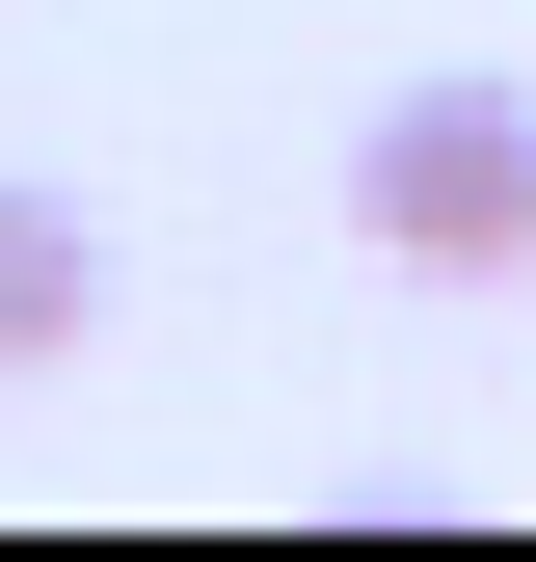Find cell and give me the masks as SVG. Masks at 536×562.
Listing matches in <instances>:
<instances>
[{"mask_svg":"<svg viewBox=\"0 0 536 562\" xmlns=\"http://www.w3.org/2000/svg\"><path fill=\"white\" fill-rule=\"evenodd\" d=\"M349 241L376 268H536V81H402L376 134H349Z\"/></svg>","mask_w":536,"mask_h":562,"instance_id":"obj_1","label":"cell"},{"mask_svg":"<svg viewBox=\"0 0 536 562\" xmlns=\"http://www.w3.org/2000/svg\"><path fill=\"white\" fill-rule=\"evenodd\" d=\"M81 322H108V241H81V188H0V375H54Z\"/></svg>","mask_w":536,"mask_h":562,"instance_id":"obj_2","label":"cell"}]
</instances>
